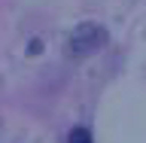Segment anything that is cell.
I'll use <instances>...</instances> for the list:
<instances>
[{
    "mask_svg": "<svg viewBox=\"0 0 146 143\" xmlns=\"http://www.w3.org/2000/svg\"><path fill=\"white\" fill-rule=\"evenodd\" d=\"M67 143H91V131L88 128H73L70 137H67Z\"/></svg>",
    "mask_w": 146,
    "mask_h": 143,
    "instance_id": "7a4b0ae2",
    "label": "cell"
},
{
    "mask_svg": "<svg viewBox=\"0 0 146 143\" xmlns=\"http://www.w3.org/2000/svg\"><path fill=\"white\" fill-rule=\"evenodd\" d=\"M100 46H107V31L98 21H82L67 37V55L70 58H88V55L98 52Z\"/></svg>",
    "mask_w": 146,
    "mask_h": 143,
    "instance_id": "6da1fadb",
    "label": "cell"
}]
</instances>
